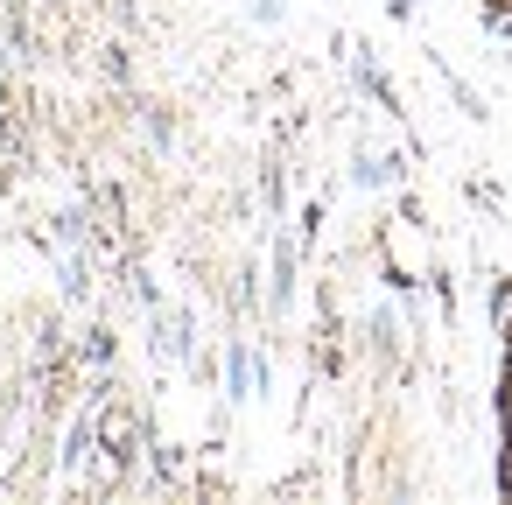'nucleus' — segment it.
<instances>
[{"label": "nucleus", "instance_id": "1", "mask_svg": "<svg viewBox=\"0 0 512 505\" xmlns=\"http://www.w3.org/2000/svg\"><path fill=\"white\" fill-rule=\"evenodd\" d=\"M99 442L113 449V463H127V456H134V414H127V407H113V414L99 421Z\"/></svg>", "mask_w": 512, "mask_h": 505}, {"label": "nucleus", "instance_id": "2", "mask_svg": "<svg viewBox=\"0 0 512 505\" xmlns=\"http://www.w3.org/2000/svg\"><path fill=\"white\" fill-rule=\"evenodd\" d=\"M288 288H295V253L281 246V253H274V302H288Z\"/></svg>", "mask_w": 512, "mask_h": 505}, {"label": "nucleus", "instance_id": "3", "mask_svg": "<svg viewBox=\"0 0 512 505\" xmlns=\"http://www.w3.org/2000/svg\"><path fill=\"white\" fill-rule=\"evenodd\" d=\"M246 379H253V372H246V351H232V372H225V386H232V400H246Z\"/></svg>", "mask_w": 512, "mask_h": 505}]
</instances>
